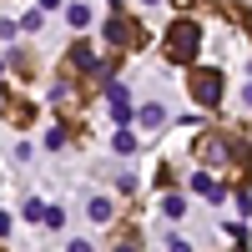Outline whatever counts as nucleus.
Wrapping results in <instances>:
<instances>
[{"label": "nucleus", "instance_id": "412c9836", "mask_svg": "<svg viewBox=\"0 0 252 252\" xmlns=\"http://www.w3.org/2000/svg\"><path fill=\"white\" fill-rule=\"evenodd\" d=\"M56 5H61V0H40V10H56Z\"/></svg>", "mask_w": 252, "mask_h": 252}, {"label": "nucleus", "instance_id": "f8f14e48", "mask_svg": "<svg viewBox=\"0 0 252 252\" xmlns=\"http://www.w3.org/2000/svg\"><path fill=\"white\" fill-rule=\"evenodd\" d=\"M111 146H116L121 157H131V152H136V136H131V131H121V126H116V141H111Z\"/></svg>", "mask_w": 252, "mask_h": 252}, {"label": "nucleus", "instance_id": "dca6fc26", "mask_svg": "<svg viewBox=\"0 0 252 252\" xmlns=\"http://www.w3.org/2000/svg\"><path fill=\"white\" fill-rule=\"evenodd\" d=\"M111 252H141V237H136V232H126V237H121Z\"/></svg>", "mask_w": 252, "mask_h": 252}, {"label": "nucleus", "instance_id": "9b49d317", "mask_svg": "<svg viewBox=\"0 0 252 252\" xmlns=\"http://www.w3.org/2000/svg\"><path fill=\"white\" fill-rule=\"evenodd\" d=\"M86 212H91V222H111V202H106V197H91Z\"/></svg>", "mask_w": 252, "mask_h": 252}, {"label": "nucleus", "instance_id": "ddd939ff", "mask_svg": "<svg viewBox=\"0 0 252 252\" xmlns=\"http://www.w3.org/2000/svg\"><path fill=\"white\" fill-rule=\"evenodd\" d=\"M161 212H166V217H182V212H187V202H182L177 192H166V197H161Z\"/></svg>", "mask_w": 252, "mask_h": 252}, {"label": "nucleus", "instance_id": "393cba45", "mask_svg": "<svg viewBox=\"0 0 252 252\" xmlns=\"http://www.w3.org/2000/svg\"><path fill=\"white\" fill-rule=\"evenodd\" d=\"M0 106H5V96H0Z\"/></svg>", "mask_w": 252, "mask_h": 252}, {"label": "nucleus", "instance_id": "1a4fd4ad", "mask_svg": "<svg viewBox=\"0 0 252 252\" xmlns=\"http://www.w3.org/2000/svg\"><path fill=\"white\" fill-rule=\"evenodd\" d=\"M66 20H71V26L81 31V26H91V10L81 5V0H71V5H66Z\"/></svg>", "mask_w": 252, "mask_h": 252}, {"label": "nucleus", "instance_id": "5701e85b", "mask_svg": "<svg viewBox=\"0 0 252 252\" xmlns=\"http://www.w3.org/2000/svg\"><path fill=\"white\" fill-rule=\"evenodd\" d=\"M172 5H197V0H172Z\"/></svg>", "mask_w": 252, "mask_h": 252}, {"label": "nucleus", "instance_id": "39448f33", "mask_svg": "<svg viewBox=\"0 0 252 252\" xmlns=\"http://www.w3.org/2000/svg\"><path fill=\"white\" fill-rule=\"evenodd\" d=\"M106 101H111V116H116V126H126L136 111H131V91L121 86V81H106Z\"/></svg>", "mask_w": 252, "mask_h": 252}, {"label": "nucleus", "instance_id": "f03ea898", "mask_svg": "<svg viewBox=\"0 0 252 252\" xmlns=\"http://www.w3.org/2000/svg\"><path fill=\"white\" fill-rule=\"evenodd\" d=\"M197 51H202V20H187V15L172 20L166 35H161V56L172 61V66H192Z\"/></svg>", "mask_w": 252, "mask_h": 252}, {"label": "nucleus", "instance_id": "a211bd4d", "mask_svg": "<svg viewBox=\"0 0 252 252\" xmlns=\"http://www.w3.org/2000/svg\"><path fill=\"white\" fill-rule=\"evenodd\" d=\"M61 222H66V212H61V207H46V232H56Z\"/></svg>", "mask_w": 252, "mask_h": 252}, {"label": "nucleus", "instance_id": "7ed1b4c3", "mask_svg": "<svg viewBox=\"0 0 252 252\" xmlns=\"http://www.w3.org/2000/svg\"><path fill=\"white\" fill-rule=\"evenodd\" d=\"M141 40H146V31H141V20H136V15L116 10V15L106 20V46H111V51H136Z\"/></svg>", "mask_w": 252, "mask_h": 252}, {"label": "nucleus", "instance_id": "a878e982", "mask_svg": "<svg viewBox=\"0 0 252 252\" xmlns=\"http://www.w3.org/2000/svg\"><path fill=\"white\" fill-rule=\"evenodd\" d=\"M0 76H5V66H0Z\"/></svg>", "mask_w": 252, "mask_h": 252}, {"label": "nucleus", "instance_id": "6e6552de", "mask_svg": "<svg viewBox=\"0 0 252 252\" xmlns=\"http://www.w3.org/2000/svg\"><path fill=\"white\" fill-rule=\"evenodd\" d=\"M136 116H141V126H146V131H161V126H166V111H161V106H141Z\"/></svg>", "mask_w": 252, "mask_h": 252}, {"label": "nucleus", "instance_id": "b1692460", "mask_svg": "<svg viewBox=\"0 0 252 252\" xmlns=\"http://www.w3.org/2000/svg\"><path fill=\"white\" fill-rule=\"evenodd\" d=\"M141 5H157V0H141Z\"/></svg>", "mask_w": 252, "mask_h": 252}, {"label": "nucleus", "instance_id": "0eeeda50", "mask_svg": "<svg viewBox=\"0 0 252 252\" xmlns=\"http://www.w3.org/2000/svg\"><path fill=\"white\" fill-rule=\"evenodd\" d=\"M5 116H10V126H31V121H35V106L15 96V101H5Z\"/></svg>", "mask_w": 252, "mask_h": 252}, {"label": "nucleus", "instance_id": "aec40b11", "mask_svg": "<svg viewBox=\"0 0 252 252\" xmlns=\"http://www.w3.org/2000/svg\"><path fill=\"white\" fill-rule=\"evenodd\" d=\"M66 252H96V247H91V242H81V237H76V242H71Z\"/></svg>", "mask_w": 252, "mask_h": 252}, {"label": "nucleus", "instance_id": "20e7f679", "mask_svg": "<svg viewBox=\"0 0 252 252\" xmlns=\"http://www.w3.org/2000/svg\"><path fill=\"white\" fill-rule=\"evenodd\" d=\"M187 86H192V96L202 101V106H222V86L227 81H222L217 66H197L192 76H187Z\"/></svg>", "mask_w": 252, "mask_h": 252}, {"label": "nucleus", "instance_id": "9d476101", "mask_svg": "<svg viewBox=\"0 0 252 252\" xmlns=\"http://www.w3.org/2000/svg\"><path fill=\"white\" fill-rule=\"evenodd\" d=\"M10 71H15V76H35V61H31V51H15V56H10Z\"/></svg>", "mask_w": 252, "mask_h": 252}, {"label": "nucleus", "instance_id": "4be33fe9", "mask_svg": "<svg viewBox=\"0 0 252 252\" xmlns=\"http://www.w3.org/2000/svg\"><path fill=\"white\" fill-rule=\"evenodd\" d=\"M242 101H247V106H252V86H247V91H242Z\"/></svg>", "mask_w": 252, "mask_h": 252}, {"label": "nucleus", "instance_id": "f257e3e1", "mask_svg": "<svg viewBox=\"0 0 252 252\" xmlns=\"http://www.w3.org/2000/svg\"><path fill=\"white\" fill-rule=\"evenodd\" d=\"M192 152H197L202 166H232V172H237V187L252 182V146H247V141L227 136V131H202V136L192 141Z\"/></svg>", "mask_w": 252, "mask_h": 252}, {"label": "nucleus", "instance_id": "6ab92c4d", "mask_svg": "<svg viewBox=\"0 0 252 252\" xmlns=\"http://www.w3.org/2000/svg\"><path fill=\"white\" fill-rule=\"evenodd\" d=\"M166 252H192V247H187L182 237H172V242H166Z\"/></svg>", "mask_w": 252, "mask_h": 252}, {"label": "nucleus", "instance_id": "2eb2a0df", "mask_svg": "<svg viewBox=\"0 0 252 252\" xmlns=\"http://www.w3.org/2000/svg\"><path fill=\"white\" fill-rule=\"evenodd\" d=\"M20 217H26V222H46V207H40V197H31V202H26V212H20Z\"/></svg>", "mask_w": 252, "mask_h": 252}, {"label": "nucleus", "instance_id": "f3484780", "mask_svg": "<svg viewBox=\"0 0 252 252\" xmlns=\"http://www.w3.org/2000/svg\"><path fill=\"white\" fill-rule=\"evenodd\" d=\"M61 141H66V126H51V131H46V146H51V152H61Z\"/></svg>", "mask_w": 252, "mask_h": 252}, {"label": "nucleus", "instance_id": "423d86ee", "mask_svg": "<svg viewBox=\"0 0 252 252\" xmlns=\"http://www.w3.org/2000/svg\"><path fill=\"white\" fill-rule=\"evenodd\" d=\"M192 192H202L207 202H222V197H227V192H222V182H217V177H207V172L192 177Z\"/></svg>", "mask_w": 252, "mask_h": 252}, {"label": "nucleus", "instance_id": "4468645a", "mask_svg": "<svg viewBox=\"0 0 252 252\" xmlns=\"http://www.w3.org/2000/svg\"><path fill=\"white\" fill-rule=\"evenodd\" d=\"M227 15H232V20H237V26H242V31L252 35V10H247V5H227Z\"/></svg>", "mask_w": 252, "mask_h": 252}]
</instances>
